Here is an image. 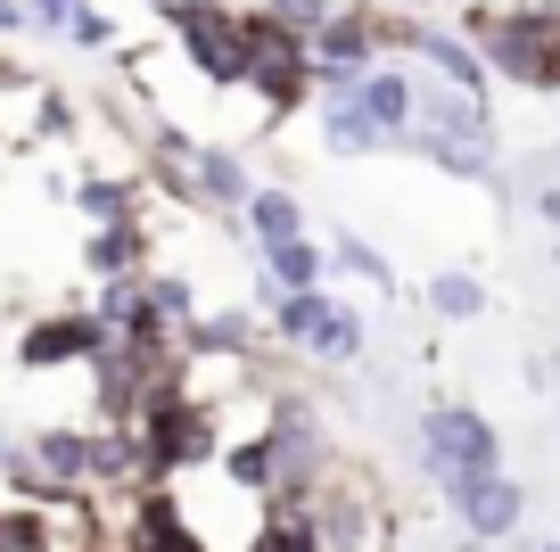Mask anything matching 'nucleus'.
Masks as SVG:
<instances>
[{"mask_svg": "<svg viewBox=\"0 0 560 552\" xmlns=\"http://www.w3.org/2000/svg\"><path fill=\"white\" fill-rule=\"evenodd\" d=\"M214 470H223L231 495H264V486H272V446H264V429L240 437V446H223V453H214Z\"/></svg>", "mask_w": 560, "mask_h": 552, "instance_id": "obj_22", "label": "nucleus"}, {"mask_svg": "<svg viewBox=\"0 0 560 552\" xmlns=\"http://www.w3.org/2000/svg\"><path fill=\"white\" fill-rule=\"evenodd\" d=\"M231 9H240V0H231Z\"/></svg>", "mask_w": 560, "mask_h": 552, "instance_id": "obj_34", "label": "nucleus"}, {"mask_svg": "<svg viewBox=\"0 0 560 552\" xmlns=\"http://www.w3.org/2000/svg\"><path fill=\"white\" fill-rule=\"evenodd\" d=\"M25 446V470L42 479V495H91V429H74V421H50V429L18 437Z\"/></svg>", "mask_w": 560, "mask_h": 552, "instance_id": "obj_8", "label": "nucleus"}, {"mask_svg": "<svg viewBox=\"0 0 560 552\" xmlns=\"http://www.w3.org/2000/svg\"><path fill=\"white\" fill-rule=\"evenodd\" d=\"M396 149H404V157H429V165H438V173H454V182H494V165H487V157L454 149V140H438V133H404Z\"/></svg>", "mask_w": 560, "mask_h": 552, "instance_id": "obj_23", "label": "nucleus"}, {"mask_svg": "<svg viewBox=\"0 0 560 552\" xmlns=\"http://www.w3.org/2000/svg\"><path fill=\"white\" fill-rule=\"evenodd\" d=\"M100 346H107V330L91 322V306H58V313H42V322L18 330L9 363H18L25 380H42V371H91Z\"/></svg>", "mask_w": 560, "mask_h": 552, "instance_id": "obj_3", "label": "nucleus"}, {"mask_svg": "<svg viewBox=\"0 0 560 552\" xmlns=\"http://www.w3.org/2000/svg\"><path fill=\"white\" fill-rule=\"evenodd\" d=\"M256 9H264V18H272V25H280V34L314 42V34H322V18H330L338 0H256Z\"/></svg>", "mask_w": 560, "mask_h": 552, "instance_id": "obj_24", "label": "nucleus"}, {"mask_svg": "<svg viewBox=\"0 0 560 552\" xmlns=\"http://www.w3.org/2000/svg\"><path fill=\"white\" fill-rule=\"evenodd\" d=\"M363 346H371V322H363L354 306H330L305 355H314V363H330V371H347V363H363Z\"/></svg>", "mask_w": 560, "mask_h": 552, "instance_id": "obj_17", "label": "nucleus"}, {"mask_svg": "<svg viewBox=\"0 0 560 552\" xmlns=\"http://www.w3.org/2000/svg\"><path fill=\"white\" fill-rule=\"evenodd\" d=\"M190 198L214 223H240V207L256 198V173H247V157L231 149V140H198L190 149Z\"/></svg>", "mask_w": 560, "mask_h": 552, "instance_id": "obj_9", "label": "nucleus"}, {"mask_svg": "<svg viewBox=\"0 0 560 552\" xmlns=\"http://www.w3.org/2000/svg\"><path fill=\"white\" fill-rule=\"evenodd\" d=\"M330 289V248L322 240H289V248H264V280H256V306L264 297H314Z\"/></svg>", "mask_w": 560, "mask_h": 552, "instance_id": "obj_15", "label": "nucleus"}, {"mask_svg": "<svg viewBox=\"0 0 560 552\" xmlns=\"http://www.w3.org/2000/svg\"><path fill=\"white\" fill-rule=\"evenodd\" d=\"M420 470H429L438 486L494 479V470H503V429H494L470 396H438L429 413H420Z\"/></svg>", "mask_w": 560, "mask_h": 552, "instance_id": "obj_2", "label": "nucleus"}, {"mask_svg": "<svg viewBox=\"0 0 560 552\" xmlns=\"http://www.w3.org/2000/svg\"><path fill=\"white\" fill-rule=\"evenodd\" d=\"M83 9H91V0H25V18H34L42 34H67V25L83 18Z\"/></svg>", "mask_w": 560, "mask_h": 552, "instance_id": "obj_28", "label": "nucleus"}, {"mask_svg": "<svg viewBox=\"0 0 560 552\" xmlns=\"http://www.w3.org/2000/svg\"><path fill=\"white\" fill-rule=\"evenodd\" d=\"M182 355L190 363H256V355H272V346H264L256 306H214V313H198V322L182 330Z\"/></svg>", "mask_w": 560, "mask_h": 552, "instance_id": "obj_10", "label": "nucleus"}, {"mask_svg": "<svg viewBox=\"0 0 560 552\" xmlns=\"http://www.w3.org/2000/svg\"><path fill=\"white\" fill-rule=\"evenodd\" d=\"M149 9H158V25H165V34H190V25L207 18V9H231V0H149Z\"/></svg>", "mask_w": 560, "mask_h": 552, "instance_id": "obj_27", "label": "nucleus"}, {"mask_svg": "<svg viewBox=\"0 0 560 552\" xmlns=\"http://www.w3.org/2000/svg\"><path fill=\"white\" fill-rule=\"evenodd\" d=\"M240 231L256 240V256H264V248H289V240H314V223H305V198L289 191V182H256V198L240 207Z\"/></svg>", "mask_w": 560, "mask_h": 552, "instance_id": "obj_13", "label": "nucleus"}, {"mask_svg": "<svg viewBox=\"0 0 560 552\" xmlns=\"http://www.w3.org/2000/svg\"><path fill=\"white\" fill-rule=\"evenodd\" d=\"M0 149H9V116H0Z\"/></svg>", "mask_w": 560, "mask_h": 552, "instance_id": "obj_32", "label": "nucleus"}, {"mask_svg": "<svg viewBox=\"0 0 560 552\" xmlns=\"http://www.w3.org/2000/svg\"><path fill=\"white\" fill-rule=\"evenodd\" d=\"M536 223L560 231V182H544V191H536Z\"/></svg>", "mask_w": 560, "mask_h": 552, "instance_id": "obj_30", "label": "nucleus"}, {"mask_svg": "<svg viewBox=\"0 0 560 552\" xmlns=\"http://www.w3.org/2000/svg\"><path fill=\"white\" fill-rule=\"evenodd\" d=\"M305 528H314L322 552H371L380 528H387V511H380V495H371L354 470H330L322 495H314V511H305Z\"/></svg>", "mask_w": 560, "mask_h": 552, "instance_id": "obj_4", "label": "nucleus"}, {"mask_svg": "<svg viewBox=\"0 0 560 552\" xmlns=\"http://www.w3.org/2000/svg\"><path fill=\"white\" fill-rule=\"evenodd\" d=\"M182 58H190V74L214 91V100H240L247 91V25L240 9H207V18L190 25V34H174Z\"/></svg>", "mask_w": 560, "mask_h": 552, "instance_id": "obj_6", "label": "nucleus"}, {"mask_svg": "<svg viewBox=\"0 0 560 552\" xmlns=\"http://www.w3.org/2000/svg\"><path fill=\"white\" fill-rule=\"evenodd\" d=\"M322 140H330V157H380L387 149V133L354 100H322Z\"/></svg>", "mask_w": 560, "mask_h": 552, "instance_id": "obj_18", "label": "nucleus"}, {"mask_svg": "<svg viewBox=\"0 0 560 552\" xmlns=\"http://www.w3.org/2000/svg\"><path fill=\"white\" fill-rule=\"evenodd\" d=\"M527 552H560V544H527Z\"/></svg>", "mask_w": 560, "mask_h": 552, "instance_id": "obj_33", "label": "nucleus"}, {"mask_svg": "<svg viewBox=\"0 0 560 552\" xmlns=\"http://www.w3.org/2000/svg\"><path fill=\"white\" fill-rule=\"evenodd\" d=\"M305 58H314V74H371V67H380V9H371V0L330 9L322 34L305 42Z\"/></svg>", "mask_w": 560, "mask_h": 552, "instance_id": "obj_7", "label": "nucleus"}, {"mask_svg": "<svg viewBox=\"0 0 560 552\" xmlns=\"http://www.w3.org/2000/svg\"><path fill=\"white\" fill-rule=\"evenodd\" d=\"M124 552H214V544H207V528H198L174 495H140V503H132V536H124Z\"/></svg>", "mask_w": 560, "mask_h": 552, "instance_id": "obj_12", "label": "nucleus"}, {"mask_svg": "<svg viewBox=\"0 0 560 552\" xmlns=\"http://www.w3.org/2000/svg\"><path fill=\"white\" fill-rule=\"evenodd\" d=\"M240 552H322L314 528H298V519H256V536H247Z\"/></svg>", "mask_w": 560, "mask_h": 552, "instance_id": "obj_25", "label": "nucleus"}, {"mask_svg": "<svg viewBox=\"0 0 560 552\" xmlns=\"http://www.w3.org/2000/svg\"><path fill=\"white\" fill-rule=\"evenodd\" d=\"M149 264H158V240H149V223L83 231V273H91V280H140Z\"/></svg>", "mask_w": 560, "mask_h": 552, "instance_id": "obj_14", "label": "nucleus"}, {"mask_svg": "<svg viewBox=\"0 0 560 552\" xmlns=\"http://www.w3.org/2000/svg\"><path fill=\"white\" fill-rule=\"evenodd\" d=\"M132 437H140V470H149V495H174L182 470H198V462H214V453H223V421H214V404H198L182 380H165L158 396L140 404Z\"/></svg>", "mask_w": 560, "mask_h": 552, "instance_id": "obj_1", "label": "nucleus"}, {"mask_svg": "<svg viewBox=\"0 0 560 552\" xmlns=\"http://www.w3.org/2000/svg\"><path fill=\"white\" fill-rule=\"evenodd\" d=\"M429 313H438V322H478V313H487V280L462 273V264L429 273Z\"/></svg>", "mask_w": 560, "mask_h": 552, "instance_id": "obj_21", "label": "nucleus"}, {"mask_svg": "<svg viewBox=\"0 0 560 552\" xmlns=\"http://www.w3.org/2000/svg\"><path fill=\"white\" fill-rule=\"evenodd\" d=\"M140 289H149V306H158V322L174 330V338L207 313V306H198V289H190V273H174V264H149V273H140Z\"/></svg>", "mask_w": 560, "mask_h": 552, "instance_id": "obj_19", "label": "nucleus"}, {"mask_svg": "<svg viewBox=\"0 0 560 552\" xmlns=\"http://www.w3.org/2000/svg\"><path fill=\"white\" fill-rule=\"evenodd\" d=\"M445 511L462 519V544H511L520 536V519H527V486L511 479V470H494V479H462V486H445Z\"/></svg>", "mask_w": 560, "mask_h": 552, "instance_id": "obj_5", "label": "nucleus"}, {"mask_svg": "<svg viewBox=\"0 0 560 552\" xmlns=\"http://www.w3.org/2000/svg\"><path fill=\"white\" fill-rule=\"evenodd\" d=\"M330 248V273H354V280H371L380 297H404V280H396V264L380 256V248L363 240V231H338V240H322Z\"/></svg>", "mask_w": 560, "mask_h": 552, "instance_id": "obj_20", "label": "nucleus"}, {"mask_svg": "<svg viewBox=\"0 0 560 552\" xmlns=\"http://www.w3.org/2000/svg\"><path fill=\"white\" fill-rule=\"evenodd\" d=\"M67 207L91 215V231L140 223V173H74V182H67Z\"/></svg>", "mask_w": 560, "mask_h": 552, "instance_id": "obj_16", "label": "nucleus"}, {"mask_svg": "<svg viewBox=\"0 0 560 552\" xmlns=\"http://www.w3.org/2000/svg\"><path fill=\"white\" fill-rule=\"evenodd\" d=\"M67 42H74V50H116V18H107L100 0H91L83 18H74V25H67Z\"/></svg>", "mask_w": 560, "mask_h": 552, "instance_id": "obj_26", "label": "nucleus"}, {"mask_svg": "<svg viewBox=\"0 0 560 552\" xmlns=\"http://www.w3.org/2000/svg\"><path fill=\"white\" fill-rule=\"evenodd\" d=\"M25 25H34V18H25V0H0V42H18Z\"/></svg>", "mask_w": 560, "mask_h": 552, "instance_id": "obj_29", "label": "nucleus"}, {"mask_svg": "<svg viewBox=\"0 0 560 552\" xmlns=\"http://www.w3.org/2000/svg\"><path fill=\"white\" fill-rule=\"evenodd\" d=\"M9 446H18V437H9V421H0V453H9Z\"/></svg>", "mask_w": 560, "mask_h": 552, "instance_id": "obj_31", "label": "nucleus"}, {"mask_svg": "<svg viewBox=\"0 0 560 552\" xmlns=\"http://www.w3.org/2000/svg\"><path fill=\"white\" fill-rule=\"evenodd\" d=\"M354 107H363V116L387 133V149H396V140L420 124V74L404 67V58H380V67L363 74V91H354Z\"/></svg>", "mask_w": 560, "mask_h": 552, "instance_id": "obj_11", "label": "nucleus"}]
</instances>
